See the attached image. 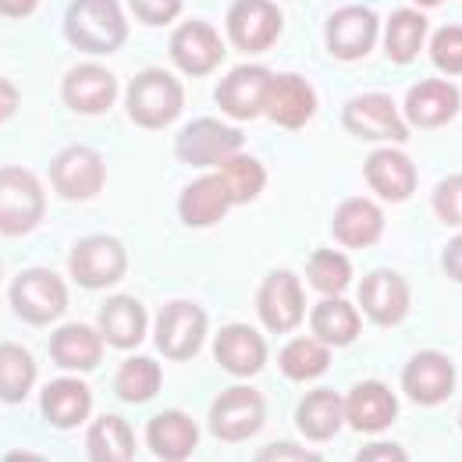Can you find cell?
<instances>
[{
    "label": "cell",
    "instance_id": "obj_19",
    "mask_svg": "<svg viewBox=\"0 0 462 462\" xmlns=\"http://www.w3.org/2000/svg\"><path fill=\"white\" fill-rule=\"evenodd\" d=\"M409 285L399 271H370L359 285V310L377 324V328H395L409 313Z\"/></svg>",
    "mask_w": 462,
    "mask_h": 462
},
{
    "label": "cell",
    "instance_id": "obj_35",
    "mask_svg": "<svg viewBox=\"0 0 462 462\" xmlns=\"http://www.w3.org/2000/svg\"><path fill=\"white\" fill-rule=\"evenodd\" d=\"M161 384H164V370H161V363L150 359V356H132L128 363L117 366V374H115L117 399H125V402H132V405L153 399V395L161 392Z\"/></svg>",
    "mask_w": 462,
    "mask_h": 462
},
{
    "label": "cell",
    "instance_id": "obj_31",
    "mask_svg": "<svg viewBox=\"0 0 462 462\" xmlns=\"http://www.w3.org/2000/svg\"><path fill=\"white\" fill-rule=\"evenodd\" d=\"M310 324L324 346H352L363 335V313L342 295H324L310 313Z\"/></svg>",
    "mask_w": 462,
    "mask_h": 462
},
{
    "label": "cell",
    "instance_id": "obj_43",
    "mask_svg": "<svg viewBox=\"0 0 462 462\" xmlns=\"http://www.w3.org/2000/svg\"><path fill=\"white\" fill-rule=\"evenodd\" d=\"M402 445H392V441H381V445H366V448H359V456L356 462H405Z\"/></svg>",
    "mask_w": 462,
    "mask_h": 462
},
{
    "label": "cell",
    "instance_id": "obj_29",
    "mask_svg": "<svg viewBox=\"0 0 462 462\" xmlns=\"http://www.w3.org/2000/svg\"><path fill=\"white\" fill-rule=\"evenodd\" d=\"M51 359L58 363L60 370H79V374H86V370H93V366H100V359H104V335H100V328H89V324H64L58 328L54 335H51Z\"/></svg>",
    "mask_w": 462,
    "mask_h": 462
},
{
    "label": "cell",
    "instance_id": "obj_42",
    "mask_svg": "<svg viewBox=\"0 0 462 462\" xmlns=\"http://www.w3.org/2000/svg\"><path fill=\"white\" fill-rule=\"evenodd\" d=\"M320 456H313L310 448L302 445H285V441H274L267 448L256 452V462H317Z\"/></svg>",
    "mask_w": 462,
    "mask_h": 462
},
{
    "label": "cell",
    "instance_id": "obj_5",
    "mask_svg": "<svg viewBox=\"0 0 462 462\" xmlns=\"http://www.w3.org/2000/svg\"><path fill=\"white\" fill-rule=\"evenodd\" d=\"M7 299H11V310L18 313V320H25L32 328H47L68 310V285L51 267H25L22 274H14Z\"/></svg>",
    "mask_w": 462,
    "mask_h": 462
},
{
    "label": "cell",
    "instance_id": "obj_11",
    "mask_svg": "<svg viewBox=\"0 0 462 462\" xmlns=\"http://www.w3.org/2000/svg\"><path fill=\"white\" fill-rule=\"evenodd\" d=\"M342 125L356 139H366V143H405L409 139V125L388 93L352 97L342 111Z\"/></svg>",
    "mask_w": 462,
    "mask_h": 462
},
{
    "label": "cell",
    "instance_id": "obj_8",
    "mask_svg": "<svg viewBox=\"0 0 462 462\" xmlns=\"http://www.w3.org/2000/svg\"><path fill=\"white\" fill-rule=\"evenodd\" d=\"M47 174H51L54 192L60 199H71V203H86V199L100 196L107 185V164H104L100 150L79 146V143L58 150Z\"/></svg>",
    "mask_w": 462,
    "mask_h": 462
},
{
    "label": "cell",
    "instance_id": "obj_14",
    "mask_svg": "<svg viewBox=\"0 0 462 462\" xmlns=\"http://www.w3.org/2000/svg\"><path fill=\"white\" fill-rule=\"evenodd\" d=\"M306 291L291 271H271L256 289V317L271 335H289L302 324Z\"/></svg>",
    "mask_w": 462,
    "mask_h": 462
},
{
    "label": "cell",
    "instance_id": "obj_23",
    "mask_svg": "<svg viewBox=\"0 0 462 462\" xmlns=\"http://www.w3.org/2000/svg\"><path fill=\"white\" fill-rule=\"evenodd\" d=\"M462 93L459 86L445 82V79H423L409 89L405 97V121L416 128H441L459 115Z\"/></svg>",
    "mask_w": 462,
    "mask_h": 462
},
{
    "label": "cell",
    "instance_id": "obj_39",
    "mask_svg": "<svg viewBox=\"0 0 462 462\" xmlns=\"http://www.w3.org/2000/svg\"><path fill=\"white\" fill-rule=\"evenodd\" d=\"M430 60L445 75H462V25H445L430 36Z\"/></svg>",
    "mask_w": 462,
    "mask_h": 462
},
{
    "label": "cell",
    "instance_id": "obj_34",
    "mask_svg": "<svg viewBox=\"0 0 462 462\" xmlns=\"http://www.w3.org/2000/svg\"><path fill=\"white\" fill-rule=\"evenodd\" d=\"M36 384V359L18 342H0V402L18 405Z\"/></svg>",
    "mask_w": 462,
    "mask_h": 462
},
{
    "label": "cell",
    "instance_id": "obj_41",
    "mask_svg": "<svg viewBox=\"0 0 462 462\" xmlns=\"http://www.w3.org/2000/svg\"><path fill=\"white\" fill-rule=\"evenodd\" d=\"M125 4H128V11H132L143 25L164 29V25H171L174 18L181 14V4H185V0H125Z\"/></svg>",
    "mask_w": 462,
    "mask_h": 462
},
{
    "label": "cell",
    "instance_id": "obj_33",
    "mask_svg": "<svg viewBox=\"0 0 462 462\" xmlns=\"http://www.w3.org/2000/svg\"><path fill=\"white\" fill-rule=\"evenodd\" d=\"M427 14L416 11V7H399L392 11L388 18V29H384V54L395 60V64H409L416 60V54L423 51L427 43Z\"/></svg>",
    "mask_w": 462,
    "mask_h": 462
},
{
    "label": "cell",
    "instance_id": "obj_40",
    "mask_svg": "<svg viewBox=\"0 0 462 462\" xmlns=\"http://www.w3.org/2000/svg\"><path fill=\"white\" fill-rule=\"evenodd\" d=\"M434 214L448 228H462V174H448L434 189Z\"/></svg>",
    "mask_w": 462,
    "mask_h": 462
},
{
    "label": "cell",
    "instance_id": "obj_7",
    "mask_svg": "<svg viewBox=\"0 0 462 462\" xmlns=\"http://www.w3.org/2000/svg\"><path fill=\"white\" fill-rule=\"evenodd\" d=\"M242 143L245 135L235 125H225L217 117H196L178 132L174 157L189 168H221L228 157L242 150Z\"/></svg>",
    "mask_w": 462,
    "mask_h": 462
},
{
    "label": "cell",
    "instance_id": "obj_16",
    "mask_svg": "<svg viewBox=\"0 0 462 462\" xmlns=\"http://www.w3.org/2000/svg\"><path fill=\"white\" fill-rule=\"evenodd\" d=\"M271 79H274V71L263 68V64H238V68H231L228 75L217 82L214 100L235 121H253V117L263 115Z\"/></svg>",
    "mask_w": 462,
    "mask_h": 462
},
{
    "label": "cell",
    "instance_id": "obj_44",
    "mask_svg": "<svg viewBox=\"0 0 462 462\" xmlns=\"http://www.w3.org/2000/svg\"><path fill=\"white\" fill-rule=\"evenodd\" d=\"M441 267H445V274H448L452 282H459L462 285V231L445 245V253H441Z\"/></svg>",
    "mask_w": 462,
    "mask_h": 462
},
{
    "label": "cell",
    "instance_id": "obj_9",
    "mask_svg": "<svg viewBox=\"0 0 462 462\" xmlns=\"http://www.w3.org/2000/svg\"><path fill=\"white\" fill-rule=\"evenodd\" d=\"M228 40L242 54H263L278 43L285 29V14L274 0H235L225 18Z\"/></svg>",
    "mask_w": 462,
    "mask_h": 462
},
{
    "label": "cell",
    "instance_id": "obj_45",
    "mask_svg": "<svg viewBox=\"0 0 462 462\" xmlns=\"http://www.w3.org/2000/svg\"><path fill=\"white\" fill-rule=\"evenodd\" d=\"M18 107H22V93H18V86H14L11 79H0V125L18 115Z\"/></svg>",
    "mask_w": 462,
    "mask_h": 462
},
{
    "label": "cell",
    "instance_id": "obj_38",
    "mask_svg": "<svg viewBox=\"0 0 462 462\" xmlns=\"http://www.w3.org/2000/svg\"><path fill=\"white\" fill-rule=\"evenodd\" d=\"M306 282L320 295H342L352 282V260L338 249H317L306 260Z\"/></svg>",
    "mask_w": 462,
    "mask_h": 462
},
{
    "label": "cell",
    "instance_id": "obj_25",
    "mask_svg": "<svg viewBox=\"0 0 462 462\" xmlns=\"http://www.w3.org/2000/svg\"><path fill=\"white\" fill-rule=\"evenodd\" d=\"M331 235L338 245L346 249H370L381 235H384V214L374 199H363V196H348L335 207V217H331Z\"/></svg>",
    "mask_w": 462,
    "mask_h": 462
},
{
    "label": "cell",
    "instance_id": "obj_1",
    "mask_svg": "<svg viewBox=\"0 0 462 462\" xmlns=\"http://www.w3.org/2000/svg\"><path fill=\"white\" fill-rule=\"evenodd\" d=\"M64 40L89 58H107L128 43V14L121 0H71L64 11Z\"/></svg>",
    "mask_w": 462,
    "mask_h": 462
},
{
    "label": "cell",
    "instance_id": "obj_17",
    "mask_svg": "<svg viewBox=\"0 0 462 462\" xmlns=\"http://www.w3.org/2000/svg\"><path fill=\"white\" fill-rule=\"evenodd\" d=\"M263 115L271 117L278 128L299 132V128H306L313 121V115H317V89L299 71H274L271 89H267Z\"/></svg>",
    "mask_w": 462,
    "mask_h": 462
},
{
    "label": "cell",
    "instance_id": "obj_24",
    "mask_svg": "<svg viewBox=\"0 0 462 462\" xmlns=\"http://www.w3.org/2000/svg\"><path fill=\"white\" fill-rule=\"evenodd\" d=\"M399 416V399L392 395L388 384L381 381H359L346 399V420L359 434H381L395 423Z\"/></svg>",
    "mask_w": 462,
    "mask_h": 462
},
{
    "label": "cell",
    "instance_id": "obj_13",
    "mask_svg": "<svg viewBox=\"0 0 462 462\" xmlns=\"http://www.w3.org/2000/svg\"><path fill=\"white\" fill-rule=\"evenodd\" d=\"M60 100L68 111L86 117L107 115L117 104V79L111 68L97 64V60H82L75 68L64 71L60 79Z\"/></svg>",
    "mask_w": 462,
    "mask_h": 462
},
{
    "label": "cell",
    "instance_id": "obj_6",
    "mask_svg": "<svg viewBox=\"0 0 462 462\" xmlns=\"http://www.w3.org/2000/svg\"><path fill=\"white\" fill-rule=\"evenodd\" d=\"M68 274L82 289H111L128 274V253L115 235H86L68 253Z\"/></svg>",
    "mask_w": 462,
    "mask_h": 462
},
{
    "label": "cell",
    "instance_id": "obj_47",
    "mask_svg": "<svg viewBox=\"0 0 462 462\" xmlns=\"http://www.w3.org/2000/svg\"><path fill=\"white\" fill-rule=\"evenodd\" d=\"M416 4H420V7H441L445 0H416Z\"/></svg>",
    "mask_w": 462,
    "mask_h": 462
},
{
    "label": "cell",
    "instance_id": "obj_22",
    "mask_svg": "<svg viewBox=\"0 0 462 462\" xmlns=\"http://www.w3.org/2000/svg\"><path fill=\"white\" fill-rule=\"evenodd\" d=\"M363 178H366V185H370L381 199H388V203H402V199H409V196L416 192V185H420L416 164L405 157L402 150H395V146L374 150V153L366 157V164H363Z\"/></svg>",
    "mask_w": 462,
    "mask_h": 462
},
{
    "label": "cell",
    "instance_id": "obj_28",
    "mask_svg": "<svg viewBox=\"0 0 462 462\" xmlns=\"http://www.w3.org/2000/svg\"><path fill=\"white\" fill-rule=\"evenodd\" d=\"M146 328H150V317H146V306L135 299V295H111L104 306H100V335L104 342L115 348H139L146 342Z\"/></svg>",
    "mask_w": 462,
    "mask_h": 462
},
{
    "label": "cell",
    "instance_id": "obj_20",
    "mask_svg": "<svg viewBox=\"0 0 462 462\" xmlns=\"http://www.w3.org/2000/svg\"><path fill=\"white\" fill-rule=\"evenodd\" d=\"M214 359L231 377H256L267 366V342L253 324H225L214 338Z\"/></svg>",
    "mask_w": 462,
    "mask_h": 462
},
{
    "label": "cell",
    "instance_id": "obj_3",
    "mask_svg": "<svg viewBox=\"0 0 462 462\" xmlns=\"http://www.w3.org/2000/svg\"><path fill=\"white\" fill-rule=\"evenodd\" d=\"M43 214H47L43 181L18 164L0 168V235L22 238L43 225Z\"/></svg>",
    "mask_w": 462,
    "mask_h": 462
},
{
    "label": "cell",
    "instance_id": "obj_36",
    "mask_svg": "<svg viewBox=\"0 0 462 462\" xmlns=\"http://www.w3.org/2000/svg\"><path fill=\"white\" fill-rule=\"evenodd\" d=\"M278 363H282V374L289 381H317L331 366V348L317 338H295L282 348Z\"/></svg>",
    "mask_w": 462,
    "mask_h": 462
},
{
    "label": "cell",
    "instance_id": "obj_37",
    "mask_svg": "<svg viewBox=\"0 0 462 462\" xmlns=\"http://www.w3.org/2000/svg\"><path fill=\"white\" fill-rule=\"evenodd\" d=\"M221 178H225V185H228V196L235 207H242V203H253L263 189H267V168L256 161V157H249V153H235L228 157L225 164H221Z\"/></svg>",
    "mask_w": 462,
    "mask_h": 462
},
{
    "label": "cell",
    "instance_id": "obj_2",
    "mask_svg": "<svg viewBox=\"0 0 462 462\" xmlns=\"http://www.w3.org/2000/svg\"><path fill=\"white\" fill-rule=\"evenodd\" d=\"M181 107H185V86L168 68H143L125 89V115L150 132L174 125Z\"/></svg>",
    "mask_w": 462,
    "mask_h": 462
},
{
    "label": "cell",
    "instance_id": "obj_27",
    "mask_svg": "<svg viewBox=\"0 0 462 462\" xmlns=\"http://www.w3.org/2000/svg\"><path fill=\"white\" fill-rule=\"evenodd\" d=\"M40 412L51 427H60V430H71L79 423L89 420L93 412V392L82 377H58L43 388L40 395Z\"/></svg>",
    "mask_w": 462,
    "mask_h": 462
},
{
    "label": "cell",
    "instance_id": "obj_30",
    "mask_svg": "<svg viewBox=\"0 0 462 462\" xmlns=\"http://www.w3.org/2000/svg\"><path fill=\"white\" fill-rule=\"evenodd\" d=\"M346 423V399L335 388H317L310 395H302V402L295 409V427L306 441H331Z\"/></svg>",
    "mask_w": 462,
    "mask_h": 462
},
{
    "label": "cell",
    "instance_id": "obj_46",
    "mask_svg": "<svg viewBox=\"0 0 462 462\" xmlns=\"http://www.w3.org/2000/svg\"><path fill=\"white\" fill-rule=\"evenodd\" d=\"M40 0H0V18H29L36 14Z\"/></svg>",
    "mask_w": 462,
    "mask_h": 462
},
{
    "label": "cell",
    "instance_id": "obj_10",
    "mask_svg": "<svg viewBox=\"0 0 462 462\" xmlns=\"http://www.w3.org/2000/svg\"><path fill=\"white\" fill-rule=\"evenodd\" d=\"M263 420H267V402L249 384H235L228 392H221L210 405V434L228 445L249 441L263 427Z\"/></svg>",
    "mask_w": 462,
    "mask_h": 462
},
{
    "label": "cell",
    "instance_id": "obj_48",
    "mask_svg": "<svg viewBox=\"0 0 462 462\" xmlns=\"http://www.w3.org/2000/svg\"><path fill=\"white\" fill-rule=\"evenodd\" d=\"M0 278H4V267H0Z\"/></svg>",
    "mask_w": 462,
    "mask_h": 462
},
{
    "label": "cell",
    "instance_id": "obj_12",
    "mask_svg": "<svg viewBox=\"0 0 462 462\" xmlns=\"http://www.w3.org/2000/svg\"><path fill=\"white\" fill-rule=\"evenodd\" d=\"M377 11L366 4H346L324 22V47L338 60H363L377 47Z\"/></svg>",
    "mask_w": 462,
    "mask_h": 462
},
{
    "label": "cell",
    "instance_id": "obj_4",
    "mask_svg": "<svg viewBox=\"0 0 462 462\" xmlns=\"http://www.w3.org/2000/svg\"><path fill=\"white\" fill-rule=\"evenodd\" d=\"M207 310L192 299H171L161 306L157 313V324H153V346L164 359L174 363H189L203 352L207 342Z\"/></svg>",
    "mask_w": 462,
    "mask_h": 462
},
{
    "label": "cell",
    "instance_id": "obj_21",
    "mask_svg": "<svg viewBox=\"0 0 462 462\" xmlns=\"http://www.w3.org/2000/svg\"><path fill=\"white\" fill-rule=\"evenodd\" d=\"M228 207L235 203L221 174H199L178 196V217L185 228H214L217 221H225Z\"/></svg>",
    "mask_w": 462,
    "mask_h": 462
},
{
    "label": "cell",
    "instance_id": "obj_18",
    "mask_svg": "<svg viewBox=\"0 0 462 462\" xmlns=\"http://www.w3.org/2000/svg\"><path fill=\"white\" fill-rule=\"evenodd\" d=\"M405 395L416 405H441L456 392V366L445 352H416L402 370Z\"/></svg>",
    "mask_w": 462,
    "mask_h": 462
},
{
    "label": "cell",
    "instance_id": "obj_15",
    "mask_svg": "<svg viewBox=\"0 0 462 462\" xmlns=\"http://www.w3.org/2000/svg\"><path fill=\"white\" fill-rule=\"evenodd\" d=\"M168 54H171L178 71H185L192 79H203L225 60V40L210 22L192 18V22H181L171 32Z\"/></svg>",
    "mask_w": 462,
    "mask_h": 462
},
{
    "label": "cell",
    "instance_id": "obj_32",
    "mask_svg": "<svg viewBox=\"0 0 462 462\" xmlns=\"http://www.w3.org/2000/svg\"><path fill=\"white\" fill-rule=\"evenodd\" d=\"M86 452L93 462H132L135 459V434L121 416H97L86 430Z\"/></svg>",
    "mask_w": 462,
    "mask_h": 462
},
{
    "label": "cell",
    "instance_id": "obj_26",
    "mask_svg": "<svg viewBox=\"0 0 462 462\" xmlns=\"http://www.w3.org/2000/svg\"><path fill=\"white\" fill-rule=\"evenodd\" d=\"M146 445L157 459L164 462H185L196 445H199V427L189 412L178 409H164L146 423Z\"/></svg>",
    "mask_w": 462,
    "mask_h": 462
}]
</instances>
